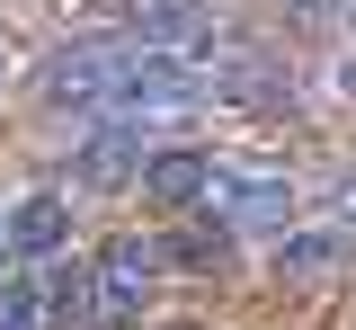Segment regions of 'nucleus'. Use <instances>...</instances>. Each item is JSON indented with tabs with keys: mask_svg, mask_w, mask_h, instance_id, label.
I'll return each instance as SVG.
<instances>
[{
	"mask_svg": "<svg viewBox=\"0 0 356 330\" xmlns=\"http://www.w3.org/2000/svg\"><path fill=\"white\" fill-rule=\"evenodd\" d=\"M143 54H152L143 36H81V45L44 54L36 98H44V107H81V116H98V107L134 81V63H143Z\"/></svg>",
	"mask_w": 356,
	"mask_h": 330,
	"instance_id": "nucleus-1",
	"label": "nucleus"
},
{
	"mask_svg": "<svg viewBox=\"0 0 356 330\" xmlns=\"http://www.w3.org/2000/svg\"><path fill=\"white\" fill-rule=\"evenodd\" d=\"M196 214L205 223H232V233H276V223H294V179L285 170H259V161H205Z\"/></svg>",
	"mask_w": 356,
	"mask_h": 330,
	"instance_id": "nucleus-2",
	"label": "nucleus"
},
{
	"mask_svg": "<svg viewBox=\"0 0 356 330\" xmlns=\"http://www.w3.org/2000/svg\"><path fill=\"white\" fill-rule=\"evenodd\" d=\"M161 268H170V250L143 233H116L98 259H89V322L107 313V322H134L143 304H152V285H161Z\"/></svg>",
	"mask_w": 356,
	"mask_h": 330,
	"instance_id": "nucleus-3",
	"label": "nucleus"
},
{
	"mask_svg": "<svg viewBox=\"0 0 356 330\" xmlns=\"http://www.w3.org/2000/svg\"><path fill=\"white\" fill-rule=\"evenodd\" d=\"M134 179H143L152 205H170V214H178V205H196V188H205V152H196V143H152Z\"/></svg>",
	"mask_w": 356,
	"mask_h": 330,
	"instance_id": "nucleus-4",
	"label": "nucleus"
},
{
	"mask_svg": "<svg viewBox=\"0 0 356 330\" xmlns=\"http://www.w3.org/2000/svg\"><path fill=\"white\" fill-rule=\"evenodd\" d=\"M348 259H356V223H321V233H294L285 250H276V268H285L294 285H321V277H339Z\"/></svg>",
	"mask_w": 356,
	"mask_h": 330,
	"instance_id": "nucleus-5",
	"label": "nucleus"
},
{
	"mask_svg": "<svg viewBox=\"0 0 356 330\" xmlns=\"http://www.w3.org/2000/svg\"><path fill=\"white\" fill-rule=\"evenodd\" d=\"M143 152H152L143 134H125V125H98V134L81 143V188H125L134 170H143Z\"/></svg>",
	"mask_w": 356,
	"mask_h": 330,
	"instance_id": "nucleus-6",
	"label": "nucleus"
},
{
	"mask_svg": "<svg viewBox=\"0 0 356 330\" xmlns=\"http://www.w3.org/2000/svg\"><path fill=\"white\" fill-rule=\"evenodd\" d=\"M125 18H134V36L143 45H187V36H205V9L196 0H125Z\"/></svg>",
	"mask_w": 356,
	"mask_h": 330,
	"instance_id": "nucleus-7",
	"label": "nucleus"
},
{
	"mask_svg": "<svg viewBox=\"0 0 356 330\" xmlns=\"http://www.w3.org/2000/svg\"><path fill=\"white\" fill-rule=\"evenodd\" d=\"M54 250H63V196L9 205V259H54Z\"/></svg>",
	"mask_w": 356,
	"mask_h": 330,
	"instance_id": "nucleus-8",
	"label": "nucleus"
}]
</instances>
